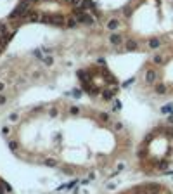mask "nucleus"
I'll use <instances>...</instances> for the list:
<instances>
[{
    "label": "nucleus",
    "mask_w": 173,
    "mask_h": 194,
    "mask_svg": "<svg viewBox=\"0 0 173 194\" xmlns=\"http://www.w3.org/2000/svg\"><path fill=\"white\" fill-rule=\"evenodd\" d=\"M114 128H116V130H121V128H123V123H119V121L114 123Z\"/></svg>",
    "instance_id": "23"
},
{
    "label": "nucleus",
    "mask_w": 173,
    "mask_h": 194,
    "mask_svg": "<svg viewBox=\"0 0 173 194\" xmlns=\"http://www.w3.org/2000/svg\"><path fill=\"white\" fill-rule=\"evenodd\" d=\"M47 21L49 24H56V26H64V17L62 16H54V17H49V19H43Z\"/></svg>",
    "instance_id": "1"
},
{
    "label": "nucleus",
    "mask_w": 173,
    "mask_h": 194,
    "mask_svg": "<svg viewBox=\"0 0 173 194\" xmlns=\"http://www.w3.org/2000/svg\"><path fill=\"white\" fill-rule=\"evenodd\" d=\"M5 101H7V97H5L3 94H0V106H2V104H5Z\"/></svg>",
    "instance_id": "22"
},
{
    "label": "nucleus",
    "mask_w": 173,
    "mask_h": 194,
    "mask_svg": "<svg viewBox=\"0 0 173 194\" xmlns=\"http://www.w3.org/2000/svg\"><path fill=\"white\" fill-rule=\"evenodd\" d=\"M35 57L38 61H43V56H42V49H35Z\"/></svg>",
    "instance_id": "11"
},
{
    "label": "nucleus",
    "mask_w": 173,
    "mask_h": 194,
    "mask_svg": "<svg viewBox=\"0 0 173 194\" xmlns=\"http://www.w3.org/2000/svg\"><path fill=\"white\" fill-rule=\"evenodd\" d=\"M78 113H80L78 108H71V115H78Z\"/></svg>",
    "instance_id": "25"
},
{
    "label": "nucleus",
    "mask_w": 173,
    "mask_h": 194,
    "mask_svg": "<svg viewBox=\"0 0 173 194\" xmlns=\"http://www.w3.org/2000/svg\"><path fill=\"white\" fill-rule=\"evenodd\" d=\"M76 24H78V21H76V19H71V21H68V26H69V28H74Z\"/></svg>",
    "instance_id": "17"
},
{
    "label": "nucleus",
    "mask_w": 173,
    "mask_h": 194,
    "mask_svg": "<svg viewBox=\"0 0 173 194\" xmlns=\"http://www.w3.org/2000/svg\"><path fill=\"white\" fill-rule=\"evenodd\" d=\"M114 92H116V88H114V90H106V92H102V99L104 101H111Z\"/></svg>",
    "instance_id": "6"
},
{
    "label": "nucleus",
    "mask_w": 173,
    "mask_h": 194,
    "mask_svg": "<svg viewBox=\"0 0 173 194\" xmlns=\"http://www.w3.org/2000/svg\"><path fill=\"white\" fill-rule=\"evenodd\" d=\"M101 120H102V121H109V115H107V113H102V115H101Z\"/></svg>",
    "instance_id": "20"
},
{
    "label": "nucleus",
    "mask_w": 173,
    "mask_h": 194,
    "mask_svg": "<svg viewBox=\"0 0 173 194\" xmlns=\"http://www.w3.org/2000/svg\"><path fill=\"white\" fill-rule=\"evenodd\" d=\"M161 113H163V115H170V113H173V104L163 106V108H161Z\"/></svg>",
    "instance_id": "8"
},
{
    "label": "nucleus",
    "mask_w": 173,
    "mask_h": 194,
    "mask_svg": "<svg viewBox=\"0 0 173 194\" xmlns=\"http://www.w3.org/2000/svg\"><path fill=\"white\" fill-rule=\"evenodd\" d=\"M10 120L16 121V120H17V113H12V115H10Z\"/></svg>",
    "instance_id": "26"
},
{
    "label": "nucleus",
    "mask_w": 173,
    "mask_h": 194,
    "mask_svg": "<svg viewBox=\"0 0 173 194\" xmlns=\"http://www.w3.org/2000/svg\"><path fill=\"white\" fill-rule=\"evenodd\" d=\"M119 26V23H118V19H111L109 23H107V30H111V31H114L116 28Z\"/></svg>",
    "instance_id": "5"
},
{
    "label": "nucleus",
    "mask_w": 173,
    "mask_h": 194,
    "mask_svg": "<svg viewBox=\"0 0 173 194\" xmlns=\"http://www.w3.org/2000/svg\"><path fill=\"white\" fill-rule=\"evenodd\" d=\"M119 109H121V102L116 101V102H114V111H119Z\"/></svg>",
    "instance_id": "18"
},
{
    "label": "nucleus",
    "mask_w": 173,
    "mask_h": 194,
    "mask_svg": "<svg viewBox=\"0 0 173 194\" xmlns=\"http://www.w3.org/2000/svg\"><path fill=\"white\" fill-rule=\"evenodd\" d=\"M133 81H135V78H130V80H126V81H125V85H123V87H128V85H132Z\"/></svg>",
    "instance_id": "21"
},
{
    "label": "nucleus",
    "mask_w": 173,
    "mask_h": 194,
    "mask_svg": "<svg viewBox=\"0 0 173 194\" xmlns=\"http://www.w3.org/2000/svg\"><path fill=\"white\" fill-rule=\"evenodd\" d=\"M137 42H135V40H128V42H126V50H137Z\"/></svg>",
    "instance_id": "7"
},
{
    "label": "nucleus",
    "mask_w": 173,
    "mask_h": 194,
    "mask_svg": "<svg viewBox=\"0 0 173 194\" xmlns=\"http://www.w3.org/2000/svg\"><path fill=\"white\" fill-rule=\"evenodd\" d=\"M2 187H3V189H5L7 193H12V187H10V186H9L7 182H2Z\"/></svg>",
    "instance_id": "16"
},
{
    "label": "nucleus",
    "mask_w": 173,
    "mask_h": 194,
    "mask_svg": "<svg viewBox=\"0 0 173 194\" xmlns=\"http://www.w3.org/2000/svg\"><path fill=\"white\" fill-rule=\"evenodd\" d=\"M43 163H45L47 166H57V161H56V159H45Z\"/></svg>",
    "instance_id": "13"
},
{
    "label": "nucleus",
    "mask_w": 173,
    "mask_h": 194,
    "mask_svg": "<svg viewBox=\"0 0 173 194\" xmlns=\"http://www.w3.org/2000/svg\"><path fill=\"white\" fill-rule=\"evenodd\" d=\"M156 92L163 95V94H166V87H165L163 83H159V85H156Z\"/></svg>",
    "instance_id": "9"
},
{
    "label": "nucleus",
    "mask_w": 173,
    "mask_h": 194,
    "mask_svg": "<svg viewBox=\"0 0 173 194\" xmlns=\"http://www.w3.org/2000/svg\"><path fill=\"white\" fill-rule=\"evenodd\" d=\"M154 81H156V71H154V69H147V71H145V83L152 85Z\"/></svg>",
    "instance_id": "2"
},
{
    "label": "nucleus",
    "mask_w": 173,
    "mask_h": 194,
    "mask_svg": "<svg viewBox=\"0 0 173 194\" xmlns=\"http://www.w3.org/2000/svg\"><path fill=\"white\" fill-rule=\"evenodd\" d=\"M17 147H19V144L16 140H9V149L10 151H17Z\"/></svg>",
    "instance_id": "10"
},
{
    "label": "nucleus",
    "mask_w": 173,
    "mask_h": 194,
    "mask_svg": "<svg viewBox=\"0 0 173 194\" xmlns=\"http://www.w3.org/2000/svg\"><path fill=\"white\" fill-rule=\"evenodd\" d=\"M109 42H111L113 45H121V43H123V38H121V35H116V33H114V35L109 37Z\"/></svg>",
    "instance_id": "3"
},
{
    "label": "nucleus",
    "mask_w": 173,
    "mask_h": 194,
    "mask_svg": "<svg viewBox=\"0 0 173 194\" xmlns=\"http://www.w3.org/2000/svg\"><path fill=\"white\" fill-rule=\"evenodd\" d=\"M9 132H10V128H9V127H3V128H2V133H3V135H7Z\"/></svg>",
    "instance_id": "24"
},
{
    "label": "nucleus",
    "mask_w": 173,
    "mask_h": 194,
    "mask_svg": "<svg viewBox=\"0 0 173 194\" xmlns=\"http://www.w3.org/2000/svg\"><path fill=\"white\" fill-rule=\"evenodd\" d=\"M71 94H73V97H74V99H78V97H81V90H80V88H74V90H73Z\"/></svg>",
    "instance_id": "14"
},
{
    "label": "nucleus",
    "mask_w": 173,
    "mask_h": 194,
    "mask_svg": "<svg viewBox=\"0 0 173 194\" xmlns=\"http://www.w3.org/2000/svg\"><path fill=\"white\" fill-rule=\"evenodd\" d=\"M159 45H161V40L159 38H151L149 40V47H151V49H159Z\"/></svg>",
    "instance_id": "4"
},
{
    "label": "nucleus",
    "mask_w": 173,
    "mask_h": 194,
    "mask_svg": "<svg viewBox=\"0 0 173 194\" xmlns=\"http://www.w3.org/2000/svg\"><path fill=\"white\" fill-rule=\"evenodd\" d=\"M152 61H154V64H163V61H165V59H163V56H154V59H152Z\"/></svg>",
    "instance_id": "12"
},
{
    "label": "nucleus",
    "mask_w": 173,
    "mask_h": 194,
    "mask_svg": "<svg viewBox=\"0 0 173 194\" xmlns=\"http://www.w3.org/2000/svg\"><path fill=\"white\" fill-rule=\"evenodd\" d=\"M49 113H50V116H52V118H56V116H57V109H56V108H52V109H50Z\"/></svg>",
    "instance_id": "19"
},
{
    "label": "nucleus",
    "mask_w": 173,
    "mask_h": 194,
    "mask_svg": "<svg viewBox=\"0 0 173 194\" xmlns=\"http://www.w3.org/2000/svg\"><path fill=\"white\" fill-rule=\"evenodd\" d=\"M3 88H5V83H3V81H0V92H2Z\"/></svg>",
    "instance_id": "27"
},
{
    "label": "nucleus",
    "mask_w": 173,
    "mask_h": 194,
    "mask_svg": "<svg viewBox=\"0 0 173 194\" xmlns=\"http://www.w3.org/2000/svg\"><path fill=\"white\" fill-rule=\"evenodd\" d=\"M43 63H45V64H47V66H50V64H52V63H54V59H52V57H50V56H47V57H43Z\"/></svg>",
    "instance_id": "15"
},
{
    "label": "nucleus",
    "mask_w": 173,
    "mask_h": 194,
    "mask_svg": "<svg viewBox=\"0 0 173 194\" xmlns=\"http://www.w3.org/2000/svg\"><path fill=\"white\" fill-rule=\"evenodd\" d=\"M168 123H173V115H170V116H168Z\"/></svg>",
    "instance_id": "28"
}]
</instances>
